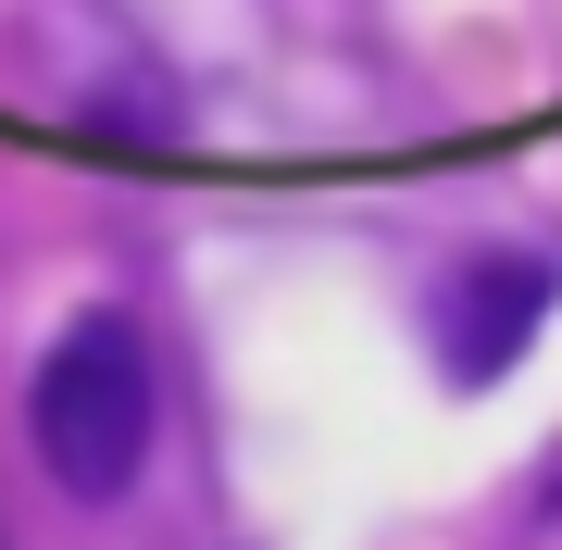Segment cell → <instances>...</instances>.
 <instances>
[{
  "label": "cell",
  "mask_w": 562,
  "mask_h": 550,
  "mask_svg": "<svg viewBox=\"0 0 562 550\" xmlns=\"http://www.w3.org/2000/svg\"><path fill=\"white\" fill-rule=\"evenodd\" d=\"M25 438H38L63 501H125L138 489V463H150V350H138V326H113V313L63 326L38 388H25Z\"/></svg>",
  "instance_id": "1"
},
{
  "label": "cell",
  "mask_w": 562,
  "mask_h": 550,
  "mask_svg": "<svg viewBox=\"0 0 562 550\" xmlns=\"http://www.w3.org/2000/svg\"><path fill=\"white\" fill-rule=\"evenodd\" d=\"M550 313V263H525V250H462L438 276V363L450 388H487L525 363V338H538Z\"/></svg>",
  "instance_id": "2"
}]
</instances>
